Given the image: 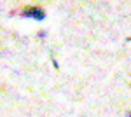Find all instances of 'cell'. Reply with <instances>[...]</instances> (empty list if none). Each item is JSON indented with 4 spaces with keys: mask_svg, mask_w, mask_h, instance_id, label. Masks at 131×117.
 I'll return each mask as SVG.
<instances>
[{
    "mask_svg": "<svg viewBox=\"0 0 131 117\" xmlns=\"http://www.w3.org/2000/svg\"><path fill=\"white\" fill-rule=\"evenodd\" d=\"M21 14H23V16H30V18L39 19V21L44 19V16H46V12H44L40 7H35V5H33V7H28V9H25Z\"/></svg>",
    "mask_w": 131,
    "mask_h": 117,
    "instance_id": "obj_1",
    "label": "cell"
}]
</instances>
